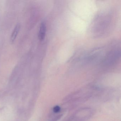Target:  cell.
Returning <instances> with one entry per match:
<instances>
[{"instance_id":"2","label":"cell","mask_w":121,"mask_h":121,"mask_svg":"<svg viewBox=\"0 0 121 121\" xmlns=\"http://www.w3.org/2000/svg\"><path fill=\"white\" fill-rule=\"evenodd\" d=\"M20 27L21 26H20V24L19 23L17 24L15 26L10 36V42L11 43H14L15 39H17V37L19 32Z\"/></svg>"},{"instance_id":"4","label":"cell","mask_w":121,"mask_h":121,"mask_svg":"<svg viewBox=\"0 0 121 121\" xmlns=\"http://www.w3.org/2000/svg\"><path fill=\"white\" fill-rule=\"evenodd\" d=\"M62 115H58V116H56L53 119H52L51 121H57L61 117Z\"/></svg>"},{"instance_id":"3","label":"cell","mask_w":121,"mask_h":121,"mask_svg":"<svg viewBox=\"0 0 121 121\" xmlns=\"http://www.w3.org/2000/svg\"><path fill=\"white\" fill-rule=\"evenodd\" d=\"M61 108L58 105L55 106L53 108V111L54 113H58L60 111Z\"/></svg>"},{"instance_id":"1","label":"cell","mask_w":121,"mask_h":121,"mask_svg":"<svg viewBox=\"0 0 121 121\" xmlns=\"http://www.w3.org/2000/svg\"><path fill=\"white\" fill-rule=\"evenodd\" d=\"M46 24L45 22H43L41 23L39 34V38L41 41H43L46 36Z\"/></svg>"}]
</instances>
